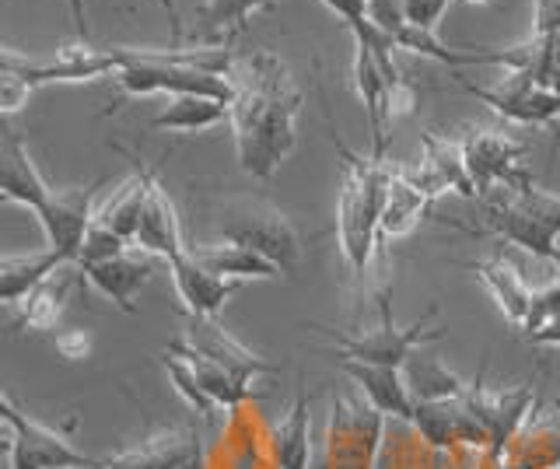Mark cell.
<instances>
[{
    "label": "cell",
    "instance_id": "6da1fadb",
    "mask_svg": "<svg viewBox=\"0 0 560 469\" xmlns=\"http://www.w3.org/2000/svg\"><path fill=\"white\" fill-rule=\"evenodd\" d=\"M235 102L232 133L238 168L259 183H270L277 168L294 151L298 116H302V89L294 84L288 63L270 49H253L232 67Z\"/></svg>",
    "mask_w": 560,
    "mask_h": 469
},
{
    "label": "cell",
    "instance_id": "7a4b0ae2",
    "mask_svg": "<svg viewBox=\"0 0 560 469\" xmlns=\"http://www.w3.org/2000/svg\"><path fill=\"white\" fill-rule=\"evenodd\" d=\"M326 106V98H323ZM326 113V127H329V141L340 151V194H337V246L343 263L350 273L364 281L368 263H372L375 249L382 246L378 238V221H382V203H385V186H389V172L393 162L378 159V154H361L350 148L337 124H332L329 106Z\"/></svg>",
    "mask_w": 560,
    "mask_h": 469
},
{
    "label": "cell",
    "instance_id": "3957f363",
    "mask_svg": "<svg viewBox=\"0 0 560 469\" xmlns=\"http://www.w3.org/2000/svg\"><path fill=\"white\" fill-rule=\"evenodd\" d=\"M480 224H466V221H448L452 228H459L463 235H490L501 238L508 246H518L522 253H529L536 259H550L557 263L560 256V197L539 189L533 172L522 176L518 183H508L483 194L480 200Z\"/></svg>",
    "mask_w": 560,
    "mask_h": 469
},
{
    "label": "cell",
    "instance_id": "277c9868",
    "mask_svg": "<svg viewBox=\"0 0 560 469\" xmlns=\"http://www.w3.org/2000/svg\"><path fill=\"white\" fill-rule=\"evenodd\" d=\"M214 232L221 242H235L270 259L280 273H294L305 253L291 218L267 197H228L214 203Z\"/></svg>",
    "mask_w": 560,
    "mask_h": 469
},
{
    "label": "cell",
    "instance_id": "5b68a950",
    "mask_svg": "<svg viewBox=\"0 0 560 469\" xmlns=\"http://www.w3.org/2000/svg\"><path fill=\"white\" fill-rule=\"evenodd\" d=\"M438 316V305H431L424 316L413 319L410 326H396L389 294H378V326L364 329V333H337L329 326H312L332 343L337 357H354L364 364H385V368H407V361L420 343L442 340L445 329H428V323Z\"/></svg>",
    "mask_w": 560,
    "mask_h": 469
},
{
    "label": "cell",
    "instance_id": "8992f818",
    "mask_svg": "<svg viewBox=\"0 0 560 469\" xmlns=\"http://www.w3.org/2000/svg\"><path fill=\"white\" fill-rule=\"evenodd\" d=\"M385 421L389 417L378 413L368 399H354L343 392L332 396L319 469H375Z\"/></svg>",
    "mask_w": 560,
    "mask_h": 469
},
{
    "label": "cell",
    "instance_id": "52a82bcc",
    "mask_svg": "<svg viewBox=\"0 0 560 469\" xmlns=\"http://www.w3.org/2000/svg\"><path fill=\"white\" fill-rule=\"evenodd\" d=\"M0 417L11 431V469H98L102 456H84L57 427L39 424L14 403V396H0Z\"/></svg>",
    "mask_w": 560,
    "mask_h": 469
},
{
    "label": "cell",
    "instance_id": "ba28073f",
    "mask_svg": "<svg viewBox=\"0 0 560 469\" xmlns=\"http://www.w3.org/2000/svg\"><path fill=\"white\" fill-rule=\"evenodd\" d=\"M459 141L466 154V168L480 197L498 186L518 183L522 176H529V168H525L529 141H522L518 133L501 130V127H463Z\"/></svg>",
    "mask_w": 560,
    "mask_h": 469
},
{
    "label": "cell",
    "instance_id": "9c48e42d",
    "mask_svg": "<svg viewBox=\"0 0 560 469\" xmlns=\"http://www.w3.org/2000/svg\"><path fill=\"white\" fill-rule=\"evenodd\" d=\"M455 81H459L463 92L480 98L483 106H490L501 119H508V124H515V127L560 124V98L522 71H504V78L498 84H490V89H483V84H469L466 78H455Z\"/></svg>",
    "mask_w": 560,
    "mask_h": 469
},
{
    "label": "cell",
    "instance_id": "30bf717a",
    "mask_svg": "<svg viewBox=\"0 0 560 469\" xmlns=\"http://www.w3.org/2000/svg\"><path fill=\"white\" fill-rule=\"evenodd\" d=\"M4 71L22 74L32 89L52 81H98L116 74V60L109 54V46H92V43H74V46H60L52 57H22L18 49H4L0 57Z\"/></svg>",
    "mask_w": 560,
    "mask_h": 469
},
{
    "label": "cell",
    "instance_id": "8fae6325",
    "mask_svg": "<svg viewBox=\"0 0 560 469\" xmlns=\"http://www.w3.org/2000/svg\"><path fill=\"white\" fill-rule=\"evenodd\" d=\"M410 179L424 189L431 200L455 194L463 200H480L472 176L466 168V154L459 137H448L442 130H424L420 133V162L407 165Z\"/></svg>",
    "mask_w": 560,
    "mask_h": 469
},
{
    "label": "cell",
    "instance_id": "7c38bea8",
    "mask_svg": "<svg viewBox=\"0 0 560 469\" xmlns=\"http://www.w3.org/2000/svg\"><path fill=\"white\" fill-rule=\"evenodd\" d=\"M413 427L420 442L434 452H452V448H472L483 452L490 448V434L483 421L472 410V403L463 399H434V403H417Z\"/></svg>",
    "mask_w": 560,
    "mask_h": 469
},
{
    "label": "cell",
    "instance_id": "4fadbf2b",
    "mask_svg": "<svg viewBox=\"0 0 560 469\" xmlns=\"http://www.w3.org/2000/svg\"><path fill=\"white\" fill-rule=\"evenodd\" d=\"M102 179L88 186H67L52 189V197L43 203V211L35 214L46 232V246L63 253L70 263H78V253L84 246L88 228L95 224V197H98Z\"/></svg>",
    "mask_w": 560,
    "mask_h": 469
},
{
    "label": "cell",
    "instance_id": "5bb4252c",
    "mask_svg": "<svg viewBox=\"0 0 560 469\" xmlns=\"http://www.w3.org/2000/svg\"><path fill=\"white\" fill-rule=\"evenodd\" d=\"M179 340L186 347H192L197 354H203L214 364H221V368L228 375H235L242 386H256L259 375L280 372V364H273L267 357H259L256 351H249V347H245L242 340H235L224 326H218L210 316H186V326H183Z\"/></svg>",
    "mask_w": 560,
    "mask_h": 469
},
{
    "label": "cell",
    "instance_id": "9a60e30c",
    "mask_svg": "<svg viewBox=\"0 0 560 469\" xmlns=\"http://www.w3.org/2000/svg\"><path fill=\"white\" fill-rule=\"evenodd\" d=\"M98 469H203V452L197 431L165 427L133 442L130 448L102 456Z\"/></svg>",
    "mask_w": 560,
    "mask_h": 469
},
{
    "label": "cell",
    "instance_id": "2e32d148",
    "mask_svg": "<svg viewBox=\"0 0 560 469\" xmlns=\"http://www.w3.org/2000/svg\"><path fill=\"white\" fill-rule=\"evenodd\" d=\"M483 375H487V361H483L480 375L469 382L466 399L472 403V410H477V417L490 434V448L504 452L518 434V427L525 424V417H529L536 407V386L522 382V386H512V389H487Z\"/></svg>",
    "mask_w": 560,
    "mask_h": 469
},
{
    "label": "cell",
    "instance_id": "e0dca14e",
    "mask_svg": "<svg viewBox=\"0 0 560 469\" xmlns=\"http://www.w3.org/2000/svg\"><path fill=\"white\" fill-rule=\"evenodd\" d=\"M0 165H4V176H0V197H4L8 203H22L32 214H39L43 203L52 197V186L43 179V172L35 168L25 137L11 127L8 116H4V137H0Z\"/></svg>",
    "mask_w": 560,
    "mask_h": 469
},
{
    "label": "cell",
    "instance_id": "ac0fdd59",
    "mask_svg": "<svg viewBox=\"0 0 560 469\" xmlns=\"http://www.w3.org/2000/svg\"><path fill=\"white\" fill-rule=\"evenodd\" d=\"M154 259L158 256L144 253L140 246H130L116 259H105V263H95V267H78V270L84 277V284H92L98 294H105L116 308L137 312V294L151 284Z\"/></svg>",
    "mask_w": 560,
    "mask_h": 469
},
{
    "label": "cell",
    "instance_id": "d6986e66",
    "mask_svg": "<svg viewBox=\"0 0 560 469\" xmlns=\"http://www.w3.org/2000/svg\"><path fill=\"white\" fill-rule=\"evenodd\" d=\"M504 469H560V396L525 417L504 448Z\"/></svg>",
    "mask_w": 560,
    "mask_h": 469
},
{
    "label": "cell",
    "instance_id": "ffe728a7",
    "mask_svg": "<svg viewBox=\"0 0 560 469\" xmlns=\"http://www.w3.org/2000/svg\"><path fill=\"white\" fill-rule=\"evenodd\" d=\"M340 372L354 382L361 396L378 413L393 417V421L413 424L417 399H413V389H410L407 375H402V368H385V364H364L354 357H340Z\"/></svg>",
    "mask_w": 560,
    "mask_h": 469
},
{
    "label": "cell",
    "instance_id": "44dd1931",
    "mask_svg": "<svg viewBox=\"0 0 560 469\" xmlns=\"http://www.w3.org/2000/svg\"><path fill=\"white\" fill-rule=\"evenodd\" d=\"M133 246H140L158 259H165V263H172L175 256H183L189 246L186 235H183L179 211H175L168 189L162 179H158L154 168H151V179H148V203H144V218H140V232H137Z\"/></svg>",
    "mask_w": 560,
    "mask_h": 469
},
{
    "label": "cell",
    "instance_id": "7402d4cb",
    "mask_svg": "<svg viewBox=\"0 0 560 469\" xmlns=\"http://www.w3.org/2000/svg\"><path fill=\"white\" fill-rule=\"evenodd\" d=\"M455 263L477 273V281L487 288L490 298H494L498 312L515 329L525 323V312H529L533 288L525 284L518 263H512V259H508L504 253H494V256H487V259H455Z\"/></svg>",
    "mask_w": 560,
    "mask_h": 469
},
{
    "label": "cell",
    "instance_id": "603a6c76",
    "mask_svg": "<svg viewBox=\"0 0 560 469\" xmlns=\"http://www.w3.org/2000/svg\"><path fill=\"white\" fill-rule=\"evenodd\" d=\"M168 273H172L175 291H179V302L186 308V316H210L214 319L218 312L228 305V298L238 291V281H224V277L200 267L197 259H192L189 246L183 256L172 259Z\"/></svg>",
    "mask_w": 560,
    "mask_h": 469
},
{
    "label": "cell",
    "instance_id": "cb8c5ba5",
    "mask_svg": "<svg viewBox=\"0 0 560 469\" xmlns=\"http://www.w3.org/2000/svg\"><path fill=\"white\" fill-rule=\"evenodd\" d=\"M431 203L434 200L410 179V168L393 162L389 186H385V203H382V221H378V238L389 242V238L410 235L417 224L428 218Z\"/></svg>",
    "mask_w": 560,
    "mask_h": 469
},
{
    "label": "cell",
    "instance_id": "d4e9b609",
    "mask_svg": "<svg viewBox=\"0 0 560 469\" xmlns=\"http://www.w3.org/2000/svg\"><path fill=\"white\" fill-rule=\"evenodd\" d=\"M63 267H70V259L52 246L32 249V253H8L0 259V298H4L8 308H14L25 294L46 284L49 277L60 273Z\"/></svg>",
    "mask_w": 560,
    "mask_h": 469
},
{
    "label": "cell",
    "instance_id": "484cf974",
    "mask_svg": "<svg viewBox=\"0 0 560 469\" xmlns=\"http://www.w3.org/2000/svg\"><path fill=\"white\" fill-rule=\"evenodd\" d=\"M189 253L200 267L224 277V281H277L280 270L259 253L235 246V242H189Z\"/></svg>",
    "mask_w": 560,
    "mask_h": 469
},
{
    "label": "cell",
    "instance_id": "4316f807",
    "mask_svg": "<svg viewBox=\"0 0 560 469\" xmlns=\"http://www.w3.org/2000/svg\"><path fill=\"white\" fill-rule=\"evenodd\" d=\"M270 445L277 469H312V399L305 389L294 392V403L273 427Z\"/></svg>",
    "mask_w": 560,
    "mask_h": 469
},
{
    "label": "cell",
    "instance_id": "83f0119b",
    "mask_svg": "<svg viewBox=\"0 0 560 469\" xmlns=\"http://www.w3.org/2000/svg\"><path fill=\"white\" fill-rule=\"evenodd\" d=\"M78 281H84V277L81 273H67V267L60 273H52L46 284H39L32 294H25V298L14 305L18 323H22L25 329H32V333H49V329L60 323Z\"/></svg>",
    "mask_w": 560,
    "mask_h": 469
},
{
    "label": "cell",
    "instance_id": "f1b7e54d",
    "mask_svg": "<svg viewBox=\"0 0 560 469\" xmlns=\"http://www.w3.org/2000/svg\"><path fill=\"white\" fill-rule=\"evenodd\" d=\"M232 119V106L207 95H175L168 106L151 119V130H175V133H203Z\"/></svg>",
    "mask_w": 560,
    "mask_h": 469
},
{
    "label": "cell",
    "instance_id": "f546056e",
    "mask_svg": "<svg viewBox=\"0 0 560 469\" xmlns=\"http://www.w3.org/2000/svg\"><path fill=\"white\" fill-rule=\"evenodd\" d=\"M402 375H407L417 403H434V399H463L469 392V382L459 378L452 368H445V364L438 357H431V354H413L407 361V368H402Z\"/></svg>",
    "mask_w": 560,
    "mask_h": 469
},
{
    "label": "cell",
    "instance_id": "4dcf8cb0",
    "mask_svg": "<svg viewBox=\"0 0 560 469\" xmlns=\"http://www.w3.org/2000/svg\"><path fill=\"white\" fill-rule=\"evenodd\" d=\"M273 0H203L197 11L200 22V36L214 39V43H228L235 39L238 32L249 25L253 14L267 11Z\"/></svg>",
    "mask_w": 560,
    "mask_h": 469
},
{
    "label": "cell",
    "instance_id": "1f68e13d",
    "mask_svg": "<svg viewBox=\"0 0 560 469\" xmlns=\"http://www.w3.org/2000/svg\"><path fill=\"white\" fill-rule=\"evenodd\" d=\"M162 364H165V372H168V378H172V386H175V392H179L186 403L197 410L203 421H214V403L207 399V392L197 386V378H192V372H189V364L175 354V351H168L165 347V354H162Z\"/></svg>",
    "mask_w": 560,
    "mask_h": 469
},
{
    "label": "cell",
    "instance_id": "d6a6232c",
    "mask_svg": "<svg viewBox=\"0 0 560 469\" xmlns=\"http://www.w3.org/2000/svg\"><path fill=\"white\" fill-rule=\"evenodd\" d=\"M133 246V242H127L122 235H116L113 228H105V224H92L88 228V235H84V246H81V253H78V263L74 267H95V263H105V259H116V256H122Z\"/></svg>",
    "mask_w": 560,
    "mask_h": 469
},
{
    "label": "cell",
    "instance_id": "836d02e7",
    "mask_svg": "<svg viewBox=\"0 0 560 469\" xmlns=\"http://www.w3.org/2000/svg\"><path fill=\"white\" fill-rule=\"evenodd\" d=\"M553 319H560V273L550 277L547 284L533 288L529 312H525V323L518 329H522V337H533L536 329L550 326Z\"/></svg>",
    "mask_w": 560,
    "mask_h": 469
},
{
    "label": "cell",
    "instance_id": "e575fe53",
    "mask_svg": "<svg viewBox=\"0 0 560 469\" xmlns=\"http://www.w3.org/2000/svg\"><path fill=\"white\" fill-rule=\"evenodd\" d=\"M402 11H407L410 25L438 32V25H442L445 11H448V0H402Z\"/></svg>",
    "mask_w": 560,
    "mask_h": 469
},
{
    "label": "cell",
    "instance_id": "d590c367",
    "mask_svg": "<svg viewBox=\"0 0 560 469\" xmlns=\"http://www.w3.org/2000/svg\"><path fill=\"white\" fill-rule=\"evenodd\" d=\"M32 84L22 78V74H14V71H4L0 74V106H4V116L11 119L22 106H28V98H32Z\"/></svg>",
    "mask_w": 560,
    "mask_h": 469
},
{
    "label": "cell",
    "instance_id": "8d00e7d4",
    "mask_svg": "<svg viewBox=\"0 0 560 469\" xmlns=\"http://www.w3.org/2000/svg\"><path fill=\"white\" fill-rule=\"evenodd\" d=\"M560 0H533V36H557Z\"/></svg>",
    "mask_w": 560,
    "mask_h": 469
},
{
    "label": "cell",
    "instance_id": "74e56055",
    "mask_svg": "<svg viewBox=\"0 0 560 469\" xmlns=\"http://www.w3.org/2000/svg\"><path fill=\"white\" fill-rule=\"evenodd\" d=\"M57 351L67 361H84L92 354V337H88L84 329H63V333H57Z\"/></svg>",
    "mask_w": 560,
    "mask_h": 469
},
{
    "label": "cell",
    "instance_id": "f35d334b",
    "mask_svg": "<svg viewBox=\"0 0 560 469\" xmlns=\"http://www.w3.org/2000/svg\"><path fill=\"white\" fill-rule=\"evenodd\" d=\"M323 4L337 14L343 25H354V22L368 19V0H323Z\"/></svg>",
    "mask_w": 560,
    "mask_h": 469
},
{
    "label": "cell",
    "instance_id": "ab89813d",
    "mask_svg": "<svg viewBox=\"0 0 560 469\" xmlns=\"http://www.w3.org/2000/svg\"><path fill=\"white\" fill-rule=\"evenodd\" d=\"M542 89H550L560 98V32L550 36V54H547V67H542Z\"/></svg>",
    "mask_w": 560,
    "mask_h": 469
},
{
    "label": "cell",
    "instance_id": "60d3db41",
    "mask_svg": "<svg viewBox=\"0 0 560 469\" xmlns=\"http://www.w3.org/2000/svg\"><path fill=\"white\" fill-rule=\"evenodd\" d=\"M67 8H70V19H74L78 39H81V43H92V28H88V11H84V0H67Z\"/></svg>",
    "mask_w": 560,
    "mask_h": 469
},
{
    "label": "cell",
    "instance_id": "b9f144b4",
    "mask_svg": "<svg viewBox=\"0 0 560 469\" xmlns=\"http://www.w3.org/2000/svg\"><path fill=\"white\" fill-rule=\"evenodd\" d=\"M162 4V11L168 14V28H172V46H183V36H186V28H183V19H179V8H175V0H158Z\"/></svg>",
    "mask_w": 560,
    "mask_h": 469
},
{
    "label": "cell",
    "instance_id": "7bdbcfd3",
    "mask_svg": "<svg viewBox=\"0 0 560 469\" xmlns=\"http://www.w3.org/2000/svg\"><path fill=\"white\" fill-rule=\"evenodd\" d=\"M529 343H536V347H560V319H553L550 326H542V329H536L533 337H525Z\"/></svg>",
    "mask_w": 560,
    "mask_h": 469
},
{
    "label": "cell",
    "instance_id": "ee69618b",
    "mask_svg": "<svg viewBox=\"0 0 560 469\" xmlns=\"http://www.w3.org/2000/svg\"><path fill=\"white\" fill-rule=\"evenodd\" d=\"M472 469H504V452L501 448L477 452V462H472Z\"/></svg>",
    "mask_w": 560,
    "mask_h": 469
},
{
    "label": "cell",
    "instance_id": "f6af8a7d",
    "mask_svg": "<svg viewBox=\"0 0 560 469\" xmlns=\"http://www.w3.org/2000/svg\"><path fill=\"white\" fill-rule=\"evenodd\" d=\"M466 4H477V8H487V4H494V0H466Z\"/></svg>",
    "mask_w": 560,
    "mask_h": 469
},
{
    "label": "cell",
    "instance_id": "bcb514c9",
    "mask_svg": "<svg viewBox=\"0 0 560 469\" xmlns=\"http://www.w3.org/2000/svg\"><path fill=\"white\" fill-rule=\"evenodd\" d=\"M557 267H560V256H557Z\"/></svg>",
    "mask_w": 560,
    "mask_h": 469
}]
</instances>
